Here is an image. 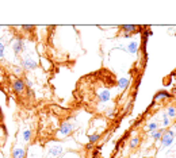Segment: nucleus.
<instances>
[{
  "label": "nucleus",
  "mask_w": 176,
  "mask_h": 158,
  "mask_svg": "<svg viewBox=\"0 0 176 158\" xmlns=\"http://www.w3.org/2000/svg\"><path fill=\"white\" fill-rule=\"evenodd\" d=\"M74 128H76V124H74V123H72L70 120H65V122L60 126L58 131H57V137H60V138L69 137V135L74 131Z\"/></svg>",
  "instance_id": "f257e3e1"
},
{
  "label": "nucleus",
  "mask_w": 176,
  "mask_h": 158,
  "mask_svg": "<svg viewBox=\"0 0 176 158\" xmlns=\"http://www.w3.org/2000/svg\"><path fill=\"white\" fill-rule=\"evenodd\" d=\"M31 139V130H24L23 131V141L24 142H29Z\"/></svg>",
  "instance_id": "a211bd4d"
},
{
  "label": "nucleus",
  "mask_w": 176,
  "mask_h": 158,
  "mask_svg": "<svg viewBox=\"0 0 176 158\" xmlns=\"http://www.w3.org/2000/svg\"><path fill=\"white\" fill-rule=\"evenodd\" d=\"M161 123H163V128H165V127H168L169 124H171V119L167 116V114H164L163 112V118H161Z\"/></svg>",
  "instance_id": "2eb2a0df"
},
{
  "label": "nucleus",
  "mask_w": 176,
  "mask_h": 158,
  "mask_svg": "<svg viewBox=\"0 0 176 158\" xmlns=\"http://www.w3.org/2000/svg\"><path fill=\"white\" fill-rule=\"evenodd\" d=\"M169 97H172L171 93H168V92H165V91H161L154 96V101H157V100H160V99H169Z\"/></svg>",
  "instance_id": "ddd939ff"
},
{
  "label": "nucleus",
  "mask_w": 176,
  "mask_h": 158,
  "mask_svg": "<svg viewBox=\"0 0 176 158\" xmlns=\"http://www.w3.org/2000/svg\"><path fill=\"white\" fill-rule=\"evenodd\" d=\"M175 138H176V132L172 130V128H169V130H165V132L161 135L160 142H161V145H163L164 147H168V146H171V145L173 143Z\"/></svg>",
  "instance_id": "f03ea898"
},
{
  "label": "nucleus",
  "mask_w": 176,
  "mask_h": 158,
  "mask_svg": "<svg viewBox=\"0 0 176 158\" xmlns=\"http://www.w3.org/2000/svg\"><path fill=\"white\" fill-rule=\"evenodd\" d=\"M24 48H26V45H24V41L23 39H16L14 43H12V49H14V52L15 54H20V53L24 52Z\"/></svg>",
  "instance_id": "423d86ee"
},
{
  "label": "nucleus",
  "mask_w": 176,
  "mask_h": 158,
  "mask_svg": "<svg viewBox=\"0 0 176 158\" xmlns=\"http://www.w3.org/2000/svg\"><path fill=\"white\" fill-rule=\"evenodd\" d=\"M100 139V134H92V135H90V138H88V141H90V143L91 145H94V143H96Z\"/></svg>",
  "instance_id": "f3484780"
},
{
  "label": "nucleus",
  "mask_w": 176,
  "mask_h": 158,
  "mask_svg": "<svg viewBox=\"0 0 176 158\" xmlns=\"http://www.w3.org/2000/svg\"><path fill=\"white\" fill-rule=\"evenodd\" d=\"M110 99H111V93L107 88H103L98 92V100L100 103H107V101H110Z\"/></svg>",
  "instance_id": "20e7f679"
},
{
  "label": "nucleus",
  "mask_w": 176,
  "mask_h": 158,
  "mask_svg": "<svg viewBox=\"0 0 176 158\" xmlns=\"http://www.w3.org/2000/svg\"><path fill=\"white\" fill-rule=\"evenodd\" d=\"M37 66H38V63L35 62L34 59L31 58H23L22 59V62H20V68H23V69H26V70H33V69H37Z\"/></svg>",
  "instance_id": "7ed1b4c3"
},
{
  "label": "nucleus",
  "mask_w": 176,
  "mask_h": 158,
  "mask_svg": "<svg viewBox=\"0 0 176 158\" xmlns=\"http://www.w3.org/2000/svg\"><path fill=\"white\" fill-rule=\"evenodd\" d=\"M129 84H130L129 79H126V77H121V79H118V81H117V87H118L119 91H125L126 88L129 87Z\"/></svg>",
  "instance_id": "0eeeda50"
},
{
  "label": "nucleus",
  "mask_w": 176,
  "mask_h": 158,
  "mask_svg": "<svg viewBox=\"0 0 176 158\" xmlns=\"http://www.w3.org/2000/svg\"><path fill=\"white\" fill-rule=\"evenodd\" d=\"M130 35H131V34H123V37H125V38H130Z\"/></svg>",
  "instance_id": "5701e85b"
},
{
  "label": "nucleus",
  "mask_w": 176,
  "mask_h": 158,
  "mask_svg": "<svg viewBox=\"0 0 176 158\" xmlns=\"http://www.w3.org/2000/svg\"><path fill=\"white\" fill-rule=\"evenodd\" d=\"M121 28L125 30V34H131V32H136L137 26H134V24H123V26H121Z\"/></svg>",
  "instance_id": "9b49d317"
},
{
  "label": "nucleus",
  "mask_w": 176,
  "mask_h": 158,
  "mask_svg": "<svg viewBox=\"0 0 176 158\" xmlns=\"http://www.w3.org/2000/svg\"><path fill=\"white\" fill-rule=\"evenodd\" d=\"M4 49H6V46H4V43L0 41V59L4 58Z\"/></svg>",
  "instance_id": "6ab92c4d"
},
{
  "label": "nucleus",
  "mask_w": 176,
  "mask_h": 158,
  "mask_svg": "<svg viewBox=\"0 0 176 158\" xmlns=\"http://www.w3.org/2000/svg\"><path fill=\"white\" fill-rule=\"evenodd\" d=\"M140 141H141V139L138 138V137H134V138L131 139V141H130L129 147H130V149H136V147H137L138 145H140Z\"/></svg>",
  "instance_id": "dca6fc26"
},
{
  "label": "nucleus",
  "mask_w": 176,
  "mask_h": 158,
  "mask_svg": "<svg viewBox=\"0 0 176 158\" xmlns=\"http://www.w3.org/2000/svg\"><path fill=\"white\" fill-rule=\"evenodd\" d=\"M138 50V42H136V41H131V42H129V45H127V48H126V52L130 53V54H136Z\"/></svg>",
  "instance_id": "6e6552de"
},
{
  "label": "nucleus",
  "mask_w": 176,
  "mask_h": 158,
  "mask_svg": "<svg viewBox=\"0 0 176 158\" xmlns=\"http://www.w3.org/2000/svg\"><path fill=\"white\" fill-rule=\"evenodd\" d=\"M165 132V128H159L157 131H154V132H150V137H152L153 141H160L161 135Z\"/></svg>",
  "instance_id": "f8f14e48"
},
{
  "label": "nucleus",
  "mask_w": 176,
  "mask_h": 158,
  "mask_svg": "<svg viewBox=\"0 0 176 158\" xmlns=\"http://www.w3.org/2000/svg\"><path fill=\"white\" fill-rule=\"evenodd\" d=\"M167 116H168L169 119H173V118H176V111H175V107L173 106H168L167 107Z\"/></svg>",
  "instance_id": "4468645a"
},
{
  "label": "nucleus",
  "mask_w": 176,
  "mask_h": 158,
  "mask_svg": "<svg viewBox=\"0 0 176 158\" xmlns=\"http://www.w3.org/2000/svg\"><path fill=\"white\" fill-rule=\"evenodd\" d=\"M14 72H15V73H16V75H19V73H20V72H22V68H14Z\"/></svg>",
  "instance_id": "412c9836"
},
{
  "label": "nucleus",
  "mask_w": 176,
  "mask_h": 158,
  "mask_svg": "<svg viewBox=\"0 0 176 158\" xmlns=\"http://www.w3.org/2000/svg\"><path fill=\"white\" fill-rule=\"evenodd\" d=\"M159 128H160V126H159V123H157V122H150V123H148V124H146V127H145V130L148 131L149 134H150V132H154V131H157Z\"/></svg>",
  "instance_id": "9d476101"
},
{
  "label": "nucleus",
  "mask_w": 176,
  "mask_h": 158,
  "mask_svg": "<svg viewBox=\"0 0 176 158\" xmlns=\"http://www.w3.org/2000/svg\"><path fill=\"white\" fill-rule=\"evenodd\" d=\"M24 155H26V151L23 147H16L12 151V158H24Z\"/></svg>",
  "instance_id": "1a4fd4ad"
},
{
  "label": "nucleus",
  "mask_w": 176,
  "mask_h": 158,
  "mask_svg": "<svg viewBox=\"0 0 176 158\" xmlns=\"http://www.w3.org/2000/svg\"><path fill=\"white\" fill-rule=\"evenodd\" d=\"M173 131H175V132H176V123H175V124H173Z\"/></svg>",
  "instance_id": "b1692460"
},
{
  "label": "nucleus",
  "mask_w": 176,
  "mask_h": 158,
  "mask_svg": "<svg viewBox=\"0 0 176 158\" xmlns=\"http://www.w3.org/2000/svg\"><path fill=\"white\" fill-rule=\"evenodd\" d=\"M23 30H33V26H22Z\"/></svg>",
  "instance_id": "4be33fe9"
},
{
  "label": "nucleus",
  "mask_w": 176,
  "mask_h": 158,
  "mask_svg": "<svg viewBox=\"0 0 176 158\" xmlns=\"http://www.w3.org/2000/svg\"><path fill=\"white\" fill-rule=\"evenodd\" d=\"M12 89H14L15 93H22V92H24V89H26V84H24V81L22 79H18L14 81V84H12Z\"/></svg>",
  "instance_id": "39448f33"
},
{
  "label": "nucleus",
  "mask_w": 176,
  "mask_h": 158,
  "mask_svg": "<svg viewBox=\"0 0 176 158\" xmlns=\"http://www.w3.org/2000/svg\"><path fill=\"white\" fill-rule=\"evenodd\" d=\"M175 111H176V108H175Z\"/></svg>",
  "instance_id": "393cba45"
},
{
  "label": "nucleus",
  "mask_w": 176,
  "mask_h": 158,
  "mask_svg": "<svg viewBox=\"0 0 176 158\" xmlns=\"http://www.w3.org/2000/svg\"><path fill=\"white\" fill-rule=\"evenodd\" d=\"M24 84H26V88H27V89H31V88H33V83L29 79L24 80Z\"/></svg>",
  "instance_id": "aec40b11"
}]
</instances>
